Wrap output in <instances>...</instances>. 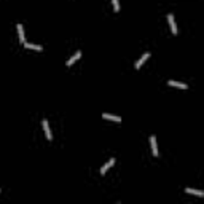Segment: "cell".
I'll return each instance as SVG.
<instances>
[{"label":"cell","mask_w":204,"mask_h":204,"mask_svg":"<svg viewBox=\"0 0 204 204\" xmlns=\"http://www.w3.org/2000/svg\"><path fill=\"white\" fill-rule=\"evenodd\" d=\"M112 3H113V8H115V11L118 13V11H120V2H118V0H112Z\"/></svg>","instance_id":"12"},{"label":"cell","mask_w":204,"mask_h":204,"mask_svg":"<svg viewBox=\"0 0 204 204\" xmlns=\"http://www.w3.org/2000/svg\"><path fill=\"white\" fill-rule=\"evenodd\" d=\"M185 191L188 195H196V196H204V191H199V190H193V188H185Z\"/></svg>","instance_id":"11"},{"label":"cell","mask_w":204,"mask_h":204,"mask_svg":"<svg viewBox=\"0 0 204 204\" xmlns=\"http://www.w3.org/2000/svg\"><path fill=\"white\" fill-rule=\"evenodd\" d=\"M150 145H152V153L153 156H158V147H156V137L155 136H150Z\"/></svg>","instance_id":"2"},{"label":"cell","mask_w":204,"mask_h":204,"mask_svg":"<svg viewBox=\"0 0 204 204\" xmlns=\"http://www.w3.org/2000/svg\"><path fill=\"white\" fill-rule=\"evenodd\" d=\"M27 50H35V51H43V46L41 45H34V43H27V41H24L23 43Z\"/></svg>","instance_id":"5"},{"label":"cell","mask_w":204,"mask_h":204,"mask_svg":"<svg viewBox=\"0 0 204 204\" xmlns=\"http://www.w3.org/2000/svg\"><path fill=\"white\" fill-rule=\"evenodd\" d=\"M167 21H169V26H171V30H172V34L175 35V34H177V26H175L174 16H172V15H167Z\"/></svg>","instance_id":"6"},{"label":"cell","mask_w":204,"mask_h":204,"mask_svg":"<svg viewBox=\"0 0 204 204\" xmlns=\"http://www.w3.org/2000/svg\"><path fill=\"white\" fill-rule=\"evenodd\" d=\"M80 58H81V51H77V53H75V54L72 56V58H70V59H69V61L66 62V66H67V67H70V66L73 64V62H77V61L80 59Z\"/></svg>","instance_id":"3"},{"label":"cell","mask_w":204,"mask_h":204,"mask_svg":"<svg viewBox=\"0 0 204 204\" xmlns=\"http://www.w3.org/2000/svg\"><path fill=\"white\" fill-rule=\"evenodd\" d=\"M149 58H150V54H149V53H145V54L142 56V58H140V59L136 62V69H140V67H142V66H144V62H145L147 59H149Z\"/></svg>","instance_id":"9"},{"label":"cell","mask_w":204,"mask_h":204,"mask_svg":"<svg viewBox=\"0 0 204 204\" xmlns=\"http://www.w3.org/2000/svg\"><path fill=\"white\" fill-rule=\"evenodd\" d=\"M16 27H18V35H19V41H21V43H24V41H26V37H24V27H23V24H18Z\"/></svg>","instance_id":"7"},{"label":"cell","mask_w":204,"mask_h":204,"mask_svg":"<svg viewBox=\"0 0 204 204\" xmlns=\"http://www.w3.org/2000/svg\"><path fill=\"white\" fill-rule=\"evenodd\" d=\"M169 86H175V88H180V89H187L188 86L185 85V83H180V81H174V80H171L169 81Z\"/></svg>","instance_id":"10"},{"label":"cell","mask_w":204,"mask_h":204,"mask_svg":"<svg viewBox=\"0 0 204 204\" xmlns=\"http://www.w3.org/2000/svg\"><path fill=\"white\" fill-rule=\"evenodd\" d=\"M102 118H105V120H112V121H116V123L121 121V118H120L118 115H110V113H102Z\"/></svg>","instance_id":"8"},{"label":"cell","mask_w":204,"mask_h":204,"mask_svg":"<svg viewBox=\"0 0 204 204\" xmlns=\"http://www.w3.org/2000/svg\"><path fill=\"white\" fill-rule=\"evenodd\" d=\"M41 126H43V131H45V134H46L48 140H53V134H51L50 124H48V121H46V120H43V121H41Z\"/></svg>","instance_id":"1"},{"label":"cell","mask_w":204,"mask_h":204,"mask_svg":"<svg viewBox=\"0 0 204 204\" xmlns=\"http://www.w3.org/2000/svg\"><path fill=\"white\" fill-rule=\"evenodd\" d=\"M113 164H115V158H112L110 161H107V163H105V164H104V166L101 167V174L104 175V174L107 172V171H109V169H110V167L113 166Z\"/></svg>","instance_id":"4"}]
</instances>
